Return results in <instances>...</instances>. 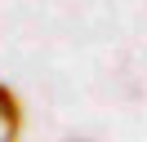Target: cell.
I'll return each mask as SVG.
<instances>
[{"mask_svg":"<svg viewBox=\"0 0 147 142\" xmlns=\"http://www.w3.org/2000/svg\"><path fill=\"white\" fill-rule=\"evenodd\" d=\"M22 133V107H18V93L0 84V142H18Z\"/></svg>","mask_w":147,"mask_h":142,"instance_id":"6da1fadb","label":"cell"}]
</instances>
